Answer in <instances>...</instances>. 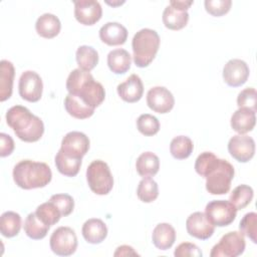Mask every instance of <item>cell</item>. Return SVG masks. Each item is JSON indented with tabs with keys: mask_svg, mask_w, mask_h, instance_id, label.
I'll use <instances>...</instances> for the list:
<instances>
[{
	"mask_svg": "<svg viewBox=\"0 0 257 257\" xmlns=\"http://www.w3.org/2000/svg\"><path fill=\"white\" fill-rule=\"evenodd\" d=\"M194 145L192 140L186 136H178L174 138L170 145L171 155L177 160H185L193 153Z\"/></svg>",
	"mask_w": 257,
	"mask_h": 257,
	"instance_id": "cell-32",
	"label": "cell"
},
{
	"mask_svg": "<svg viewBox=\"0 0 257 257\" xmlns=\"http://www.w3.org/2000/svg\"><path fill=\"white\" fill-rule=\"evenodd\" d=\"M75 58L79 68L88 72L92 70L98 63L97 51L88 45L79 46L76 50Z\"/></svg>",
	"mask_w": 257,
	"mask_h": 257,
	"instance_id": "cell-30",
	"label": "cell"
},
{
	"mask_svg": "<svg viewBox=\"0 0 257 257\" xmlns=\"http://www.w3.org/2000/svg\"><path fill=\"white\" fill-rule=\"evenodd\" d=\"M66 89L69 94L80 98L89 107L95 109L105 97L102 84L94 80L90 72L80 68L73 69L66 79Z\"/></svg>",
	"mask_w": 257,
	"mask_h": 257,
	"instance_id": "cell-2",
	"label": "cell"
},
{
	"mask_svg": "<svg viewBox=\"0 0 257 257\" xmlns=\"http://www.w3.org/2000/svg\"><path fill=\"white\" fill-rule=\"evenodd\" d=\"M189 21V13L180 11L172 6H167L163 12L164 25L171 30H180L184 28Z\"/></svg>",
	"mask_w": 257,
	"mask_h": 257,
	"instance_id": "cell-27",
	"label": "cell"
},
{
	"mask_svg": "<svg viewBox=\"0 0 257 257\" xmlns=\"http://www.w3.org/2000/svg\"><path fill=\"white\" fill-rule=\"evenodd\" d=\"M228 151L236 161L247 163L254 157L255 142L247 135H236L230 139Z\"/></svg>",
	"mask_w": 257,
	"mask_h": 257,
	"instance_id": "cell-12",
	"label": "cell"
},
{
	"mask_svg": "<svg viewBox=\"0 0 257 257\" xmlns=\"http://www.w3.org/2000/svg\"><path fill=\"white\" fill-rule=\"evenodd\" d=\"M99 38L109 46L121 45L127 39V30L118 22H107L99 29Z\"/></svg>",
	"mask_w": 257,
	"mask_h": 257,
	"instance_id": "cell-18",
	"label": "cell"
},
{
	"mask_svg": "<svg viewBox=\"0 0 257 257\" xmlns=\"http://www.w3.org/2000/svg\"><path fill=\"white\" fill-rule=\"evenodd\" d=\"M152 240L160 250L170 249L176 241V231L169 223H160L153 230Z\"/></svg>",
	"mask_w": 257,
	"mask_h": 257,
	"instance_id": "cell-21",
	"label": "cell"
},
{
	"mask_svg": "<svg viewBox=\"0 0 257 257\" xmlns=\"http://www.w3.org/2000/svg\"><path fill=\"white\" fill-rule=\"evenodd\" d=\"M206 11L215 17H220L229 12L232 1L231 0H206L205 1Z\"/></svg>",
	"mask_w": 257,
	"mask_h": 257,
	"instance_id": "cell-40",
	"label": "cell"
},
{
	"mask_svg": "<svg viewBox=\"0 0 257 257\" xmlns=\"http://www.w3.org/2000/svg\"><path fill=\"white\" fill-rule=\"evenodd\" d=\"M74 3V17L83 25H93L98 22L102 15V8L98 1L79 0Z\"/></svg>",
	"mask_w": 257,
	"mask_h": 257,
	"instance_id": "cell-14",
	"label": "cell"
},
{
	"mask_svg": "<svg viewBox=\"0 0 257 257\" xmlns=\"http://www.w3.org/2000/svg\"><path fill=\"white\" fill-rule=\"evenodd\" d=\"M21 229V217L13 211L4 212L0 217V232L4 237L12 238Z\"/></svg>",
	"mask_w": 257,
	"mask_h": 257,
	"instance_id": "cell-28",
	"label": "cell"
},
{
	"mask_svg": "<svg viewBox=\"0 0 257 257\" xmlns=\"http://www.w3.org/2000/svg\"><path fill=\"white\" fill-rule=\"evenodd\" d=\"M119 97L128 103L139 101L144 93V85L142 79L137 74L130 75L123 82L116 87Z\"/></svg>",
	"mask_w": 257,
	"mask_h": 257,
	"instance_id": "cell-17",
	"label": "cell"
},
{
	"mask_svg": "<svg viewBox=\"0 0 257 257\" xmlns=\"http://www.w3.org/2000/svg\"><path fill=\"white\" fill-rule=\"evenodd\" d=\"M18 88L19 94L23 99L29 102H36L41 98L42 95V79L37 72L26 70L19 78Z\"/></svg>",
	"mask_w": 257,
	"mask_h": 257,
	"instance_id": "cell-10",
	"label": "cell"
},
{
	"mask_svg": "<svg viewBox=\"0 0 257 257\" xmlns=\"http://www.w3.org/2000/svg\"><path fill=\"white\" fill-rule=\"evenodd\" d=\"M64 107L69 115L77 119H85L94 113V109L85 104L75 95L67 94L64 99Z\"/></svg>",
	"mask_w": 257,
	"mask_h": 257,
	"instance_id": "cell-26",
	"label": "cell"
},
{
	"mask_svg": "<svg viewBox=\"0 0 257 257\" xmlns=\"http://www.w3.org/2000/svg\"><path fill=\"white\" fill-rule=\"evenodd\" d=\"M137 127L146 137L155 136L160 131V121L156 116L150 113H144L138 117Z\"/></svg>",
	"mask_w": 257,
	"mask_h": 257,
	"instance_id": "cell-36",
	"label": "cell"
},
{
	"mask_svg": "<svg viewBox=\"0 0 257 257\" xmlns=\"http://www.w3.org/2000/svg\"><path fill=\"white\" fill-rule=\"evenodd\" d=\"M186 228L190 236L200 240L209 239L215 232V226L202 212L191 214L186 221Z\"/></svg>",
	"mask_w": 257,
	"mask_h": 257,
	"instance_id": "cell-15",
	"label": "cell"
},
{
	"mask_svg": "<svg viewBox=\"0 0 257 257\" xmlns=\"http://www.w3.org/2000/svg\"><path fill=\"white\" fill-rule=\"evenodd\" d=\"M160 36L157 31L144 28L138 31L132 41L134 61L138 67L149 66L160 47Z\"/></svg>",
	"mask_w": 257,
	"mask_h": 257,
	"instance_id": "cell-5",
	"label": "cell"
},
{
	"mask_svg": "<svg viewBox=\"0 0 257 257\" xmlns=\"http://www.w3.org/2000/svg\"><path fill=\"white\" fill-rule=\"evenodd\" d=\"M195 171L206 178V189L211 195H224L230 191L235 170L228 161L204 152L196 159Z\"/></svg>",
	"mask_w": 257,
	"mask_h": 257,
	"instance_id": "cell-1",
	"label": "cell"
},
{
	"mask_svg": "<svg viewBox=\"0 0 257 257\" xmlns=\"http://www.w3.org/2000/svg\"><path fill=\"white\" fill-rule=\"evenodd\" d=\"M138 198L144 203H152L159 196V187L156 181L151 177L144 178L137 189Z\"/></svg>",
	"mask_w": 257,
	"mask_h": 257,
	"instance_id": "cell-35",
	"label": "cell"
},
{
	"mask_svg": "<svg viewBox=\"0 0 257 257\" xmlns=\"http://www.w3.org/2000/svg\"><path fill=\"white\" fill-rule=\"evenodd\" d=\"M257 92L254 87H247L239 92L237 96V105L239 108L245 107L256 112Z\"/></svg>",
	"mask_w": 257,
	"mask_h": 257,
	"instance_id": "cell-38",
	"label": "cell"
},
{
	"mask_svg": "<svg viewBox=\"0 0 257 257\" xmlns=\"http://www.w3.org/2000/svg\"><path fill=\"white\" fill-rule=\"evenodd\" d=\"M240 232L248 237L254 244L257 243V214L255 212L247 213L239 224Z\"/></svg>",
	"mask_w": 257,
	"mask_h": 257,
	"instance_id": "cell-37",
	"label": "cell"
},
{
	"mask_svg": "<svg viewBox=\"0 0 257 257\" xmlns=\"http://www.w3.org/2000/svg\"><path fill=\"white\" fill-rule=\"evenodd\" d=\"M49 230V226L45 225L34 213L28 214L24 222V232L25 234L33 239V240H40L43 239Z\"/></svg>",
	"mask_w": 257,
	"mask_h": 257,
	"instance_id": "cell-31",
	"label": "cell"
},
{
	"mask_svg": "<svg viewBox=\"0 0 257 257\" xmlns=\"http://www.w3.org/2000/svg\"><path fill=\"white\" fill-rule=\"evenodd\" d=\"M36 216L47 226H52L56 224L62 217L59 209L51 201L42 203L36 208Z\"/></svg>",
	"mask_w": 257,
	"mask_h": 257,
	"instance_id": "cell-33",
	"label": "cell"
},
{
	"mask_svg": "<svg viewBox=\"0 0 257 257\" xmlns=\"http://www.w3.org/2000/svg\"><path fill=\"white\" fill-rule=\"evenodd\" d=\"M50 249L58 256L72 255L77 248V237L70 227H59L53 231L49 240Z\"/></svg>",
	"mask_w": 257,
	"mask_h": 257,
	"instance_id": "cell-9",
	"label": "cell"
},
{
	"mask_svg": "<svg viewBox=\"0 0 257 257\" xmlns=\"http://www.w3.org/2000/svg\"><path fill=\"white\" fill-rule=\"evenodd\" d=\"M114 256H138L139 254L134 250L132 246L128 245H121L116 248Z\"/></svg>",
	"mask_w": 257,
	"mask_h": 257,
	"instance_id": "cell-43",
	"label": "cell"
},
{
	"mask_svg": "<svg viewBox=\"0 0 257 257\" xmlns=\"http://www.w3.org/2000/svg\"><path fill=\"white\" fill-rule=\"evenodd\" d=\"M81 233L87 243L99 244L106 238L107 228L102 220L91 218L84 222Z\"/></svg>",
	"mask_w": 257,
	"mask_h": 257,
	"instance_id": "cell-19",
	"label": "cell"
},
{
	"mask_svg": "<svg viewBox=\"0 0 257 257\" xmlns=\"http://www.w3.org/2000/svg\"><path fill=\"white\" fill-rule=\"evenodd\" d=\"M54 205L59 209L62 217L70 215L74 208L73 198L68 194H55L52 195L49 199Z\"/></svg>",
	"mask_w": 257,
	"mask_h": 257,
	"instance_id": "cell-39",
	"label": "cell"
},
{
	"mask_svg": "<svg viewBox=\"0 0 257 257\" xmlns=\"http://www.w3.org/2000/svg\"><path fill=\"white\" fill-rule=\"evenodd\" d=\"M193 3V1H170V6L180 11H187Z\"/></svg>",
	"mask_w": 257,
	"mask_h": 257,
	"instance_id": "cell-44",
	"label": "cell"
},
{
	"mask_svg": "<svg viewBox=\"0 0 257 257\" xmlns=\"http://www.w3.org/2000/svg\"><path fill=\"white\" fill-rule=\"evenodd\" d=\"M249 67L244 60L231 59L223 68V79L232 87L243 85L249 77Z\"/></svg>",
	"mask_w": 257,
	"mask_h": 257,
	"instance_id": "cell-16",
	"label": "cell"
},
{
	"mask_svg": "<svg viewBox=\"0 0 257 257\" xmlns=\"http://www.w3.org/2000/svg\"><path fill=\"white\" fill-rule=\"evenodd\" d=\"M0 141H1V145H0V156L2 158L7 157L9 155L12 154L13 150H14V141L13 139L4 133L0 134Z\"/></svg>",
	"mask_w": 257,
	"mask_h": 257,
	"instance_id": "cell-42",
	"label": "cell"
},
{
	"mask_svg": "<svg viewBox=\"0 0 257 257\" xmlns=\"http://www.w3.org/2000/svg\"><path fill=\"white\" fill-rule=\"evenodd\" d=\"M131 64L132 56L125 49H113L107 54V65L110 71L115 74L125 73L130 69Z\"/></svg>",
	"mask_w": 257,
	"mask_h": 257,
	"instance_id": "cell-24",
	"label": "cell"
},
{
	"mask_svg": "<svg viewBox=\"0 0 257 257\" xmlns=\"http://www.w3.org/2000/svg\"><path fill=\"white\" fill-rule=\"evenodd\" d=\"M55 166L60 174L66 177H75L81 167V159L68 157L59 150L55 156Z\"/></svg>",
	"mask_w": 257,
	"mask_h": 257,
	"instance_id": "cell-29",
	"label": "cell"
},
{
	"mask_svg": "<svg viewBox=\"0 0 257 257\" xmlns=\"http://www.w3.org/2000/svg\"><path fill=\"white\" fill-rule=\"evenodd\" d=\"M86 181L90 190L96 195H107L113 187V178L107 164L95 160L86 170Z\"/></svg>",
	"mask_w": 257,
	"mask_h": 257,
	"instance_id": "cell-6",
	"label": "cell"
},
{
	"mask_svg": "<svg viewBox=\"0 0 257 257\" xmlns=\"http://www.w3.org/2000/svg\"><path fill=\"white\" fill-rule=\"evenodd\" d=\"M136 169L143 178L154 177L160 169V160L152 152H145L139 156L136 162Z\"/></svg>",
	"mask_w": 257,
	"mask_h": 257,
	"instance_id": "cell-25",
	"label": "cell"
},
{
	"mask_svg": "<svg viewBox=\"0 0 257 257\" xmlns=\"http://www.w3.org/2000/svg\"><path fill=\"white\" fill-rule=\"evenodd\" d=\"M254 196L253 189L248 185H239L231 193L229 201L235 206L237 210L244 209L247 207Z\"/></svg>",
	"mask_w": 257,
	"mask_h": 257,
	"instance_id": "cell-34",
	"label": "cell"
},
{
	"mask_svg": "<svg viewBox=\"0 0 257 257\" xmlns=\"http://www.w3.org/2000/svg\"><path fill=\"white\" fill-rule=\"evenodd\" d=\"M147 104L155 112L167 113L173 109L175 98L168 88L155 86L147 93Z\"/></svg>",
	"mask_w": 257,
	"mask_h": 257,
	"instance_id": "cell-13",
	"label": "cell"
},
{
	"mask_svg": "<svg viewBox=\"0 0 257 257\" xmlns=\"http://www.w3.org/2000/svg\"><path fill=\"white\" fill-rule=\"evenodd\" d=\"M205 214L214 226L225 227L233 223L237 209L230 201L214 200L206 205Z\"/></svg>",
	"mask_w": 257,
	"mask_h": 257,
	"instance_id": "cell-7",
	"label": "cell"
},
{
	"mask_svg": "<svg viewBox=\"0 0 257 257\" xmlns=\"http://www.w3.org/2000/svg\"><path fill=\"white\" fill-rule=\"evenodd\" d=\"M256 123L255 111L241 107L238 108L231 116V127L239 135L251 132Z\"/></svg>",
	"mask_w": 257,
	"mask_h": 257,
	"instance_id": "cell-20",
	"label": "cell"
},
{
	"mask_svg": "<svg viewBox=\"0 0 257 257\" xmlns=\"http://www.w3.org/2000/svg\"><path fill=\"white\" fill-rule=\"evenodd\" d=\"M174 255L176 257H202V251L193 243L184 242L177 246Z\"/></svg>",
	"mask_w": 257,
	"mask_h": 257,
	"instance_id": "cell-41",
	"label": "cell"
},
{
	"mask_svg": "<svg viewBox=\"0 0 257 257\" xmlns=\"http://www.w3.org/2000/svg\"><path fill=\"white\" fill-rule=\"evenodd\" d=\"M89 150V139L81 132H69L62 141L60 151L68 157L82 159Z\"/></svg>",
	"mask_w": 257,
	"mask_h": 257,
	"instance_id": "cell-11",
	"label": "cell"
},
{
	"mask_svg": "<svg viewBox=\"0 0 257 257\" xmlns=\"http://www.w3.org/2000/svg\"><path fill=\"white\" fill-rule=\"evenodd\" d=\"M35 29L38 35L43 38L51 39L57 36L61 29V23L57 16L51 13H44L38 17L35 23Z\"/></svg>",
	"mask_w": 257,
	"mask_h": 257,
	"instance_id": "cell-22",
	"label": "cell"
},
{
	"mask_svg": "<svg viewBox=\"0 0 257 257\" xmlns=\"http://www.w3.org/2000/svg\"><path fill=\"white\" fill-rule=\"evenodd\" d=\"M15 69L12 62L1 60L0 62V100L5 101L12 95Z\"/></svg>",
	"mask_w": 257,
	"mask_h": 257,
	"instance_id": "cell-23",
	"label": "cell"
},
{
	"mask_svg": "<svg viewBox=\"0 0 257 257\" xmlns=\"http://www.w3.org/2000/svg\"><path fill=\"white\" fill-rule=\"evenodd\" d=\"M51 178L50 168L42 162L23 160L17 163L13 169L15 184L24 190L43 188L50 183Z\"/></svg>",
	"mask_w": 257,
	"mask_h": 257,
	"instance_id": "cell-4",
	"label": "cell"
},
{
	"mask_svg": "<svg viewBox=\"0 0 257 257\" xmlns=\"http://www.w3.org/2000/svg\"><path fill=\"white\" fill-rule=\"evenodd\" d=\"M6 121L14 131L16 137L26 143L39 141L44 133V124L41 118L22 105L10 107L6 112Z\"/></svg>",
	"mask_w": 257,
	"mask_h": 257,
	"instance_id": "cell-3",
	"label": "cell"
},
{
	"mask_svg": "<svg viewBox=\"0 0 257 257\" xmlns=\"http://www.w3.org/2000/svg\"><path fill=\"white\" fill-rule=\"evenodd\" d=\"M245 239L241 232L232 231L223 235L210 252L211 257H236L245 250Z\"/></svg>",
	"mask_w": 257,
	"mask_h": 257,
	"instance_id": "cell-8",
	"label": "cell"
}]
</instances>
